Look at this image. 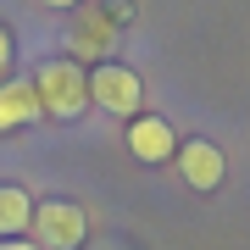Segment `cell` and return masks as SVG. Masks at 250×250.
I'll use <instances>...</instances> for the list:
<instances>
[{
  "label": "cell",
  "instance_id": "6da1fadb",
  "mask_svg": "<svg viewBox=\"0 0 250 250\" xmlns=\"http://www.w3.org/2000/svg\"><path fill=\"white\" fill-rule=\"evenodd\" d=\"M34 95H39V111L45 117L72 123V117H83V106H89V72L78 62H39Z\"/></svg>",
  "mask_w": 250,
  "mask_h": 250
},
{
  "label": "cell",
  "instance_id": "7a4b0ae2",
  "mask_svg": "<svg viewBox=\"0 0 250 250\" xmlns=\"http://www.w3.org/2000/svg\"><path fill=\"white\" fill-rule=\"evenodd\" d=\"M34 233H39V250H78L83 233H89V217H83L78 200H39Z\"/></svg>",
  "mask_w": 250,
  "mask_h": 250
},
{
  "label": "cell",
  "instance_id": "3957f363",
  "mask_svg": "<svg viewBox=\"0 0 250 250\" xmlns=\"http://www.w3.org/2000/svg\"><path fill=\"white\" fill-rule=\"evenodd\" d=\"M139 100H145V83H139L134 67L100 62V67L89 72V106L111 111V117H128V111H139Z\"/></svg>",
  "mask_w": 250,
  "mask_h": 250
},
{
  "label": "cell",
  "instance_id": "277c9868",
  "mask_svg": "<svg viewBox=\"0 0 250 250\" xmlns=\"http://www.w3.org/2000/svg\"><path fill=\"white\" fill-rule=\"evenodd\" d=\"M128 150L156 167V161H172V156H178V134H172L167 117H150V111H145V117H128Z\"/></svg>",
  "mask_w": 250,
  "mask_h": 250
},
{
  "label": "cell",
  "instance_id": "5b68a950",
  "mask_svg": "<svg viewBox=\"0 0 250 250\" xmlns=\"http://www.w3.org/2000/svg\"><path fill=\"white\" fill-rule=\"evenodd\" d=\"M172 161H178V172H184L189 189H217L223 172H228V161H223V150H217L211 139H184Z\"/></svg>",
  "mask_w": 250,
  "mask_h": 250
},
{
  "label": "cell",
  "instance_id": "8992f818",
  "mask_svg": "<svg viewBox=\"0 0 250 250\" xmlns=\"http://www.w3.org/2000/svg\"><path fill=\"white\" fill-rule=\"evenodd\" d=\"M39 111V95H34V78H17V83H0V134H11V128H28Z\"/></svg>",
  "mask_w": 250,
  "mask_h": 250
},
{
  "label": "cell",
  "instance_id": "52a82bcc",
  "mask_svg": "<svg viewBox=\"0 0 250 250\" xmlns=\"http://www.w3.org/2000/svg\"><path fill=\"white\" fill-rule=\"evenodd\" d=\"M34 228V200L17 184H0V239H22Z\"/></svg>",
  "mask_w": 250,
  "mask_h": 250
},
{
  "label": "cell",
  "instance_id": "ba28073f",
  "mask_svg": "<svg viewBox=\"0 0 250 250\" xmlns=\"http://www.w3.org/2000/svg\"><path fill=\"white\" fill-rule=\"evenodd\" d=\"M83 22H89V28H78V45H83V50H100V45H111V22L100 17V11H95V17H83Z\"/></svg>",
  "mask_w": 250,
  "mask_h": 250
},
{
  "label": "cell",
  "instance_id": "9c48e42d",
  "mask_svg": "<svg viewBox=\"0 0 250 250\" xmlns=\"http://www.w3.org/2000/svg\"><path fill=\"white\" fill-rule=\"evenodd\" d=\"M0 67H11V34L0 28Z\"/></svg>",
  "mask_w": 250,
  "mask_h": 250
},
{
  "label": "cell",
  "instance_id": "30bf717a",
  "mask_svg": "<svg viewBox=\"0 0 250 250\" xmlns=\"http://www.w3.org/2000/svg\"><path fill=\"white\" fill-rule=\"evenodd\" d=\"M0 250H39V245H28V239H6Z\"/></svg>",
  "mask_w": 250,
  "mask_h": 250
},
{
  "label": "cell",
  "instance_id": "8fae6325",
  "mask_svg": "<svg viewBox=\"0 0 250 250\" xmlns=\"http://www.w3.org/2000/svg\"><path fill=\"white\" fill-rule=\"evenodd\" d=\"M45 6H56V11H72V6H78V0H45Z\"/></svg>",
  "mask_w": 250,
  "mask_h": 250
}]
</instances>
